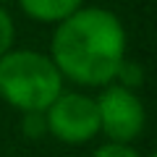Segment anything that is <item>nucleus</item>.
I'll return each mask as SVG.
<instances>
[{"label":"nucleus","mask_w":157,"mask_h":157,"mask_svg":"<svg viewBox=\"0 0 157 157\" xmlns=\"http://www.w3.org/2000/svg\"><path fill=\"white\" fill-rule=\"evenodd\" d=\"M113 84L136 92L141 84H144V68H141L139 63H134V60H123L121 68H118V73H115V81H113Z\"/></svg>","instance_id":"nucleus-6"},{"label":"nucleus","mask_w":157,"mask_h":157,"mask_svg":"<svg viewBox=\"0 0 157 157\" xmlns=\"http://www.w3.org/2000/svg\"><path fill=\"white\" fill-rule=\"evenodd\" d=\"M47 134L63 144H86L100 134L94 97L81 92H60L58 100L45 110Z\"/></svg>","instance_id":"nucleus-4"},{"label":"nucleus","mask_w":157,"mask_h":157,"mask_svg":"<svg viewBox=\"0 0 157 157\" xmlns=\"http://www.w3.org/2000/svg\"><path fill=\"white\" fill-rule=\"evenodd\" d=\"M13 39H16L13 18H11V13H8L6 8H0V58L13 50Z\"/></svg>","instance_id":"nucleus-8"},{"label":"nucleus","mask_w":157,"mask_h":157,"mask_svg":"<svg viewBox=\"0 0 157 157\" xmlns=\"http://www.w3.org/2000/svg\"><path fill=\"white\" fill-rule=\"evenodd\" d=\"M94 157H141V155L136 152V147H131V144L107 141V144H100L94 149Z\"/></svg>","instance_id":"nucleus-9"},{"label":"nucleus","mask_w":157,"mask_h":157,"mask_svg":"<svg viewBox=\"0 0 157 157\" xmlns=\"http://www.w3.org/2000/svg\"><path fill=\"white\" fill-rule=\"evenodd\" d=\"M18 6L26 16L42 24H60L68 16L84 8V0H18Z\"/></svg>","instance_id":"nucleus-5"},{"label":"nucleus","mask_w":157,"mask_h":157,"mask_svg":"<svg viewBox=\"0 0 157 157\" xmlns=\"http://www.w3.org/2000/svg\"><path fill=\"white\" fill-rule=\"evenodd\" d=\"M0 3H6V0H0Z\"/></svg>","instance_id":"nucleus-10"},{"label":"nucleus","mask_w":157,"mask_h":157,"mask_svg":"<svg viewBox=\"0 0 157 157\" xmlns=\"http://www.w3.org/2000/svg\"><path fill=\"white\" fill-rule=\"evenodd\" d=\"M50 60L63 78L81 86H107L126 60V29L102 6L78 8L52 32Z\"/></svg>","instance_id":"nucleus-1"},{"label":"nucleus","mask_w":157,"mask_h":157,"mask_svg":"<svg viewBox=\"0 0 157 157\" xmlns=\"http://www.w3.org/2000/svg\"><path fill=\"white\" fill-rule=\"evenodd\" d=\"M149 157H155V155H149Z\"/></svg>","instance_id":"nucleus-11"},{"label":"nucleus","mask_w":157,"mask_h":157,"mask_svg":"<svg viewBox=\"0 0 157 157\" xmlns=\"http://www.w3.org/2000/svg\"><path fill=\"white\" fill-rule=\"evenodd\" d=\"M94 105H97V118H100V131L110 141L131 144L134 139L141 136L147 126V110L136 92L123 89L118 84H107L102 86Z\"/></svg>","instance_id":"nucleus-3"},{"label":"nucleus","mask_w":157,"mask_h":157,"mask_svg":"<svg viewBox=\"0 0 157 157\" xmlns=\"http://www.w3.org/2000/svg\"><path fill=\"white\" fill-rule=\"evenodd\" d=\"M63 92V76L50 55L11 50L0 58V97L21 113H45Z\"/></svg>","instance_id":"nucleus-2"},{"label":"nucleus","mask_w":157,"mask_h":157,"mask_svg":"<svg viewBox=\"0 0 157 157\" xmlns=\"http://www.w3.org/2000/svg\"><path fill=\"white\" fill-rule=\"evenodd\" d=\"M21 131L26 139H42L47 134V123H45V113H24L21 118Z\"/></svg>","instance_id":"nucleus-7"}]
</instances>
